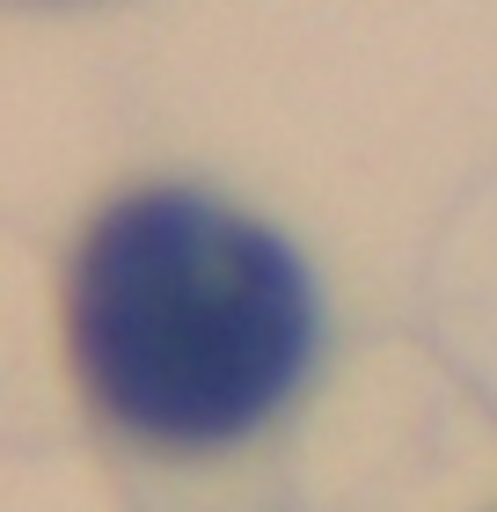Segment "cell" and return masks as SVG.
I'll return each instance as SVG.
<instances>
[{"instance_id":"cell-1","label":"cell","mask_w":497,"mask_h":512,"mask_svg":"<svg viewBox=\"0 0 497 512\" xmlns=\"http://www.w3.org/2000/svg\"><path fill=\"white\" fill-rule=\"evenodd\" d=\"M74 359L147 447L249 439L315 359V286L264 220L205 191H132L74 264Z\"/></svg>"}]
</instances>
